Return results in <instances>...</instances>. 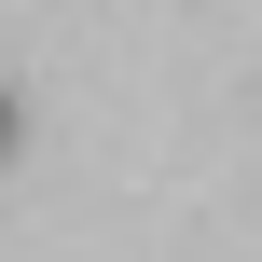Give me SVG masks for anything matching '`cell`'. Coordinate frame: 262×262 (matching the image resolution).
Here are the masks:
<instances>
[{
  "label": "cell",
  "mask_w": 262,
  "mask_h": 262,
  "mask_svg": "<svg viewBox=\"0 0 262 262\" xmlns=\"http://www.w3.org/2000/svg\"><path fill=\"white\" fill-rule=\"evenodd\" d=\"M0 166H14V83H0Z\"/></svg>",
  "instance_id": "6da1fadb"
}]
</instances>
